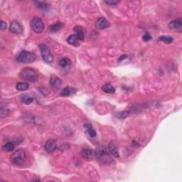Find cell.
<instances>
[{
	"instance_id": "2e32d148",
	"label": "cell",
	"mask_w": 182,
	"mask_h": 182,
	"mask_svg": "<svg viewBox=\"0 0 182 182\" xmlns=\"http://www.w3.org/2000/svg\"><path fill=\"white\" fill-rule=\"evenodd\" d=\"M74 31L75 32V36L78 37V39L80 41H83L84 39V31L83 28L80 26H76L74 28Z\"/></svg>"
},
{
	"instance_id": "d6986e66",
	"label": "cell",
	"mask_w": 182,
	"mask_h": 182,
	"mask_svg": "<svg viewBox=\"0 0 182 182\" xmlns=\"http://www.w3.org/2000/svg\"><path fill=\"white\" fill-rule=\"evenodd\" d=\"M63 26V24L61 22H56L55 24H54L53 25H51L50 26V31H53V32H56V31H59L62 27Z\"/></svg>"
},
{
	"instance_id": "ba28073f",
	"label": "cell",
	"mask_w": 182,
	"mask_h": 182,
	"mask_svg": "<svg viewBox=\"0 0 182 182\" xmlns=\"http://www.w3.org/2000/svg\"><path fill=\"white\" fill-rule=\"evenodd\" d=\"M81 155L85 159L88 161L92 160L95 157V153L90 149L88 147H85L82 149L81 151Z\"/></svg>"
},
{
	"instance_id": "d4e9b609",
	"label": "cell",
	"mask_w": 182,
	"mask_h": 182,
	"mask_svg": "<svg viewBox=\"0 0 182 182\" xmlns=\"http://www.w3.org/2000/svg\"><path fill=\"white\" fill-rule=\"evenodd\" d=\"M36 7H39V8L43 9L47 7V4L45 2H36Z\"/></svg>"
},
{
	"instance_id": "5b68a950",
	"label": "cell",
	"mask_w": 182,
	"mask_h": 182,
	"mask_svg": "<svg viewBox=\"0 0 182 182\" xmlns=\"http://www.w3.org/2000/svg\"><path fill=\"white\" fill-rule=\"evenodd\" d=\"M31 28L37 34H41L44 30V24L42 21L41 19H40L38 16H34L31 20Z\"/></svg>"
},
{
	"instance_id": "3957f363",
	"label": "cell",
	"mask_w": 182,
	"mask_h": 182,
	"mask_svg": "<svg viewBox=\"0 0 182 182\" xmlns=\"http://www.w3.org/2000/svg\"><path fill=\"white\" fill-rule=\"evenodd\" d=\"M36 56L34 53L29 52L26 51H22L16 57V60L19 63H31L36 60Z\"/></svg>"
},
{
	"instance_id": "e0dca14e",
	"label": "cell",
	"mask_w": 182,
	"mask_h": 182,
	"mask_svg": "<svg viewBox=\"0 0 182 182\" xmlns=\"http://www.w3.org/2000/svg\"><path fill=\"white\" fill-rule=\"evenodd\" d=\"M21 101H22L24 104L30 105L31 103H33V101H34V98L31 96H30V95H27V94H24V95H22V97H21Z\"/></svg>"
},
{
	"instance_id": "ac0fdd59",
	"label": "cell",
	"mask_w": 182,
	"mask_h": 182,
	"mask_svg": "<svg viewBox=\"0 0 182 182\" xmlns=\"http://www.w3.org/2000/svg\"><path fill=\"white\" fill-rule=\"evenodd\" d=\"M103 91H104L106 93H114L115 91V88L112 86L110 83H107V84H105L102 88Z\"/></svg>"
},
{
	"instance_id": "6da1fadb",
	"label": "cell",
	"mask_w": 182,
	"mask_h": 182,
	"mask_svg": "<svg viewBox=\"0 0 182 182\" xmlns=\"http://www.w3.org/2000/svg\"><path fill=\"white\" fill-rule=\"evenodd\" d=\"M20 78L26 81L34 83L39 79V75L37 72L31 68H26L23 69L19 73Z\"/></svg>"
},
{
	"instance_id": "9c48e42d",
	"label": "cell",
	"mask_w": 182,
	"mask_h": 182,
	"mask_svg": "<svg viewBox=\"0 0 182 182\" xmlns=\"http://www.w3.org/2000/svg\"><path fill=\"white\" fill-rule=\"evenodd\" d=\"M50 85L53 88L54 90H58L60 89L61 86V80L58 77L52 75L50 78Z\"/></svg>"
},
{
	"instance_id": "4fadbf2b",
	"label": "cell",
	"mask_w": 182,
	"mask_h": 182,
	"mask_svg": "<svg viewBox=\"0 0 182 182\" xmlns=\"http://www.w3.org/2000/svg\"><path fill=\"white\" fill-rule=\"evenodd\" d=\"M75 92H76V89L68 86V87L65 88L63 89L61 92H60V95H61V96L66 97V96H69V95H73V94L75 93Z\"/></svg>"
},
{
	"instance_id": "603a6c76",
	"label": "cell",
	"mask_w": 182,
	"mask_h": 182,
	"mask_svg": "<svg viewBox=\"0 0 182 182\" xmlns=\"http://www.w3.org/2000/svg\"><path fill=\"white\" fill-rule=\"evenodd\" d=\"M59 65L61 68H66L71 65V61H70L69 59L64 58L60 59V61H59Z\"/></svg>"
},
{
	"instance_id": "8fae6325",
	"label": "cell",
	"mask_w": 182,
	"mask_h": 182,
	"mask_svg": "<svg viewBox=\"0 0 182 182\" xmlns=\"http://www.w3.org/2000/svg\"><path fill=\"white\" fill-rule=\"evenodd\" d=\"M56 147V142L54 139H49L46 142L44 145L45 149L48 152H53L54 151H55Z\"/></svg>"
},
{
	"instance_id": "f1b7e54d",
	"label": "cell",
	"mask_w": 182,
	"mask_h": 182,
	"mask_svg": "<svg viewBox=\"0 0 182 182\" xmlns=\"http://www.w3.org/2000/svg\"><path fill=\"white\" fill-rule=\"evenodd\" d=\"M127 58V56H126V55H123V56H121L120 58L119 59V61H121V60H122V59H125V58Z\"/></svg>"
},
{
	"instance_id": "9a60e30c",
	"label": "cell",
	"mask_w": 182,
	"mask_h": 182,
	"mask_svg": "<svg viewBox=\"0 0 182 182\" xmlns=\"http://www.w3.org/2000/svg\"><path fill=\"white\" fill-rule=\"evenodd\" d=\"M78 41H79V39H78V37H77L76 36H75V34L71 35V36L67 39V41L68 43H69L70 44L74 46H78L79 45Z\"/></svg>"
},
{
	"instance_id": "277c9868",
	"label": "cell",
	"mask_w": 182,
	"mask_h": 182,
	"mask_svg": "<svg viewBox=\"0 0 182 182\" xmlns=\"http://www.w3.org/2000/svg\"><path fill=\"white\" fill-rule=\"evenodd\" d=\"M39 48L41 50L42 58H43V60H44L46 63H52L53 60H54V56H53L51 50L48 48V46L41 43V44L39 45Z\"/></svg>"
},
{
	"instance_id": "52a82bcc",
	"label": "cell",
	"mask_w": 182,
	"mask_h": 182,
	"mask_svg": "<svg viewBox=\"0 0 182 182\" xmlns=\"http://www.w3.org/2000/svg\"><path fill=\"white\" fill-rule=\"evenodd\" d=\"M168 26L171 29H174L178 32L181 33L182 31V19L181 18H178L177 19H174V20L169 22Z\"/></svg>"
},
{
	"instance_id": "4316f807",
	"label": "cell",
	"mask_w": 182,
	"mask_h": 182,
	"mask_svg": "<svg viewBox=\"0 0 182 182\" xmlns=\"http://www.w3.org/2000/svg\"><path fill=\"white\" fill-rule=\"evenodd\" d=\"M0 27H1V30L6 29H7V24H6V22H4V21L1 20V22H0Z\"/></svg>"
},
{
	"instance_id": "30bf717a",
	"label": "cell",
	"mask_w": 182,
	"mask_h": 182,
	"mask_svg": "<svg viewBox=\"0 0 182 182\" xmlns=\"http://www.w3.org/2000/svg\"><path fill=\"white\" fill-rule=\"evenodd\" d=\"M110 23L104 17H100L99 19H97L96 22H95V26L99 29L108 28V27H110Z\"/></svg>"
},
{
	"instance_id": "cb8c5ba5",
	"label": "cell",
	"mask_w": 182,
	"mask_h": 182,
	"mask_svg": "<svg viewBox=\"0 0 182 182\" xmlns=\"http://www.w3.org/2000/svg\"><path fill=\"white\" fill-rule=\"evenodd\" d=\"M129 112L128 111H122V112H120L117 114V117L120 119H125V118L127 117V116L129 115Z\"/></svg>"
},
{
	"instance_id": "7a4b0ae2",
	"label": "cell",
	"mask_w": 182,
	"mask_h": 182,
	"mask_svg": "<svg viewBox=\"0 0 182 182\" xmlns=\"http://www.w3.org/2000/svg\"><path fill=\"white\" fill-rule=\"evenodd\" d=\"M26 159V156L25 151L22 149L17 150V151H15L10 157V160H11L12 163L15 165H18V166H21V165L24 164Z\"/></svg>"
},
{
	"instance_id": "8992f818",
	"label": "cell",
	"mask_w": 182,
	"mask_h": 182,
	"mask_svg": "<svg viewBox=\"0 0 182 182\" xmlns=\"http://www.w3.org/2000/svg\"><path fill=\"white\" fill-rule=\"evenodd\" d=\"M10 31L14 34H21L23 33V27L21 25L20 23L17 21H13L10 24Z\"/></svg>"
},
{
	"instance_id": "ffe728a7",
	"label": "cell",
	"mask_w": 182,
	"mask_h": 182,
	"mask_svg": "<svg viewBox=\"0 0 182 182\" xmlns=\"http://www.w3.org/2000/svg\"><path fill=\"white\" fill-rule=\"evenodd\" d=\"M3 150L5 151H11L14 149V145L13 142H7V143L4 144L2 147Z\"/></svg>"
},
{
	"instance_id": "5bb4252c",
	"label": "cell",
	"mask_w": 182,
	"mask_h": 182,
	"mask_svg": "<svg viewBox=\"0 0 182 182\" xmlns=\"http://www.w3.org/2000/svg\"><path fill=\"white\" fill-rule=\"evenodd\" d=\"M85 128L86 129V130H87L88 133V134L90 135V137H95L97 135L96 134V132H95V129H94V127H92V125H90V124H86V125H84Z\"/></svg>"
},
{
	"instance_id": "44dd1931",
	"label": "cell",
	"mask_w": 182,
	"mask_h": 182,
	"mask_svg": "<svg viewBox=\"0 0 182 182\" xmlns=\"http://www.w3.org/2000/svg\"><path fill=\"white\" fill-rule=\"evenodd\" d=\"M29 86L28 83H18L17 84H16V88L18 90L23 91V90H27V89L29 88Z\"/></svg>"
},
{
	"instance_id": "484cf974",
	"label": "cell",
	"mask_w": 182,
	"mask_h": 182,
	"mask_svg": "<svg viewBox=\"0 0 182 182\" xmlns=\"http://www.w3.org/2000/svg\"><path fill=\"white\" fill-rule=\"evenodd\" d=\"M151 39V35L149 34V33H146V34L144 35V36H143L144 41H145V42L149 41H150Z\"/></svg>"
},
{
	"instance_id": "83f0119b",
	"label": "cell",
	"mask_w": 182,
	"mask_h": 182,
	"mask_svg": "<svg viewBox=\"0 0 182 182\" xmlns=\"http://www.w3.org/2000/svg\"><path fill=\"white\" fill-rule=\"evenodd\" d=\"M105 2L109 5H115L117 3H119V1H105Z\"/></svg>"
},
{
	"instance_id": "7402d4cb",
	"label": "cell",
	"mask_w": 182,
	"mask_h": 182,
	"mask_svg": "<svg viewBox=\"0 0 182 182\" xmlns=\"http://www.w3.org/2000/svg\"><path fill=\"white\" fill-rule=\"evenodd\" d=\"M158 40L166 43H171L173 41V38L169 36H161L158 38Z\"/></svg>"
},
{
	"instance_id": "7c38bea8",
	"label": "cell",
	"mask_w": 182,
	"mask_h": 182,
	"mask_svg": "<svg viewBox=\"0 0 182 182\" xmlns=\"http://www.w3.org/2000/svg\"><path fill=\"white\" fill-rule=\"evenodd\" d=\"M108 150L110 154H111L112 155L114 156L115 157H119L120 154L118 152V149L117 146L115 142H112L109 144L108 145Z\"/></svg>"
}]
</instances>
